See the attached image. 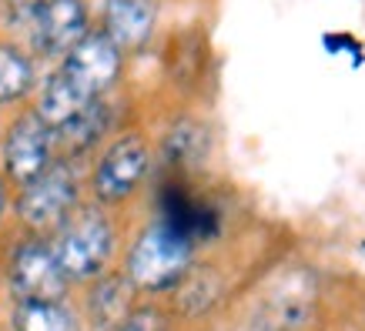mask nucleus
I'll return each mask as SVG.
<instances>
[{"label": "nucleus", "instance_id": "obj_1", "mask_svg": "<svg viewBox=\"0 0 365 331\" xmlns=\"http://www.w3.org/2000/svg\"><path fill=\"white\" fill-rule=\"evenodd\" d=\"M191 268V241L171 221L151 224L128 254V278L141 291L175 288Z\"/></svg>", "mask_w": 365, "mask_h": 331}, {"label": "nucleus", "instance_id": "obj_2", "mask_svg": "<svg viewBox=\"0 0 365 331\" xmlns=\"http://www.w3.org/2000/svg\"><path fill=\"white\" fill-rule=\"evenodd\" d=\"M57 238L51 241L57 265L64 268L67 278H94L104 271L114 248L111 221L94 208L71 211L54 228Z\"/></svg>", "mask_w": 365, "mask_h": 331}, {"label": "nucleus", "instance_id": "obj_3", "mask_svg": "<svg viewBox=\"0 0 365 331\" xmlns=\"http://www.w3.org/2000/svg\"><path fill=\"white\" fill-rule=\"evenodd\" d=\"M78 208V174L67 161H51L47 171L21 184L17 214L34 231H54Z\"/></svg>", "mask_w": 365, "mask_h": 331}, {"label": "nucleus", "instance_id": "obj_4", "mask_svg": "<svg viewBox=\"0 0 365 331\" xmlns=\"http://www.w3.org/2000/svg\"><path fill=\"white\" fill-rule=\"evenodd\" d=\"M121 61H124V54L111 44L108 33L88 31L78 44L61 57L57 70L94 100V98H104L114 88V80L121 78Z\"/></svg>", "mask_w": 365, "mask_h": 331}, {"label": "nucleus", "instance_id": "obj_5", "mask_svg": "<svg viewBox=\"0 0 365 331\" xmlns=\"http://www.w3.org/2000/svg\"><path fill=\"white\" fill-rule=\"evenodd\" d=\"M54 127L37 114L27 110L4 134V171L14 184H27L47 171L54 161Z\"/></svg>", "mask_w": 365, "mask_h": 331}, {"label": "nucleus", "instance_id": "obj_6", "mask_svg": "<svg viewBox=\"0 0 365 331\" xmlns=\"http://www.w3.org/2000/svg\"><path fill=\"white\" fill-rule=\"evenodd\" d=\"M151 167V147L144 137L138 134H128V137H118V141L101 154L98 167H94V194H98L104 204H114V201L131 198L138 184L144 181Z\"/></svg>", "mask_w": 365, "mask_h": 331}, {"label": "nucleus", "instance_id": "obj_7", "mask_svg": "<svg viewBox=\"0 0 365 331\" xmlns=\"http://www.w3.org/2000/svg\"><path fill=\"white\" fill-rule=\"evenodd\" d=\"M11 288L14 298L27 305V301H61L67 291V275L57 265L51 244L27 241L17 248L11 261Z\"/></svg>", "mask_w": 365, "mask_h": 331}, {"label": "nucleus", "instance_id": "obj_8", "mask_svg": "<svg viewBox=\"0 0 365 331\" xmlns=\"http://www.w3.org/2000/svg\"><path fill=\"white\" fill-rule=\"evenodd\" d=\"M91 31V14L81 0H47L27 23L31 47L41 57H64Z\"/></svg>", "mask_w": 365, "mask_h": 331}, {"label": "nucleus", "instance_id": "obj_9", "mask_svg": "<svg viewBox=\"0 0 365 331\" xmlns=\"http://www.w3.org/2000/svg\"><path fill=\"white\" fill-rule=\"evenodd\" d=\"M155 21H158L155 0H111L108 11L101 14L104 33L111 37V44L121 54L141 51L151 41V33H155Z\"/></svg>", "mask_w": 365, "mask_h": 331}, {"label": "nucleus", "instance_id": "obj_10", "mask_svg": "<svg viewBox=\"0 0 365 331\" xmlns=\"http://www.w3.org/2000/svg\"><path fill=\"white\" fill-rule=\"evenodd\" d=\"M108 124H111V110H108V104L101 98H94L81 114H74L71 121L54 127V154L74 157V154L91 151L104 137Z\"/></svg>", "mask_w": 365, "mask_h": 331}, {"label": "nucleus", "instance_id": "obj_11", "mask_svg": "<svg viewBox=\"0 0 365 331\" xmlns=\"http://www.w3.org/2000/svg\"><path fill=\"white\" fill-rule=\"evenodd\" d=\"M312 301H315V281L312 275H295L285 281V288H278V295H272L265 308V321L275 331H292L305 325L312 315Z\"/></svg>", "mask_w": 365, "mask_h": 331}, {"label": "nucleus", "instance_id": "obj_12", "mask_svg": "<svg viewBox=\"0 0 365 331\" xmlns=\"http://www.w3.org/2000/svg\"><path fill=\"white\" fill-rule=\"evenodd\" d=\"M88 104H91L88 94H84L78 84H71L61 70H54V74L44 80V88H41V104H37V114H41L51 127H61V124L71 121L74 114H81Z\"/></svg>", "mask_w": 365, "mask_h": 331}, {"label": "nucleus", "instance_id": "obj_13", "mask_svg": "<svg viewBox=\"0 0 365 331\" xmlns=\"http://www.w3.org/2000/svg\"><path fill=\"white\" fill-rule=\"evenodd\" d=\"M131 298H134V285L128 275H111L104 278L94 295H91V318L98 328H121L124 318L131 315Z\"/></svg>", "mask_w": 365, "mask_h": 331}, {"label": "nucleus", "instance_id": "obj_14", "mask_svg": "<svg viewBox=\"0 0 365 331\" xmlns=\"http://www.w3.org/2000/svg\"><path fill=\"white\" fill-rule=\"evenodd\" d=\"M34 88V64L21 47L0 44V104H14Z\"/></svg>", "mask_w": 365, "mask_h": 331}, {"label": "nucleus", "instance_id": "obj_15", "mask_svg": "<svg viewBox=\"0 0 365 331\" xmlns=\"http://www.w3.org/2000/svg\"><path fill=\"white\" fill-rule=\"evenodd\" d=\"M208 154V131L198 121H178L165 137V157L171 164H198Z\"/></svg>", "mask_w": 365, "mask_h": 331}, {"label": "nucleus", "instance_id": "obj_16", "mask_svg": "<svg viewBox=\"0 0 365 331\" xmlns=\"http://www.w3.org/2000/svg\"><path fill=\"white\" fill-rule=\"evenodd\" d=\"M14 325H17V331H78L74 315L61 301H27V305H17Z\"/></svg>", "mask_w": 365, "mask_h": 331}, {"label": "nucleus", "instance_id": "obj_17", "mask_svg": "<svg viewBox=\"0 0 365 331\" xmlns=\"http://www.w3.org/2000/svg\"><path fill=\"white\" fill-rule=\"evenodd\" d=\"M44 4L47 0H7V17H11L14 27H27Z\"/></svg>", "mask_w": 365, "mask_h": 331}, {"label": "nucleus", "instance_id": "obj_18", "mask_svg": "<svg viewBox=\"0 0 365 331\" xmlns=\"http://www.w3.org/2000/svg\"><path fill=\"white\" fill-rule=\"evenodd\" d=\"M114 331H161V318H158V311L141 308V311H131L121 328H114Z\"/></svg>", "mask_w": 365, "mask_h": 331}, {"label": "nucleus", "instance_id": "obj_19", "mask_svg": "<svg viewBox=\"0 0 365 331\" xmlns=\"http://www.w3.org/2000/svg\"><path fill=\"white\" fill-rule=\"evenodd\" d=\"M81 4H84V11H88L91 17H101V14L108 11V4H111V0H81Z\"/></svg>", "mask_w": 365, "mask_h": 331}, {"label": "nucleus", "instance_id": "obj_20", "mask_svg": "<svg viewBox=\"0 0 365 331\" xmlns=\"http://www.w3.org/2000/svg\"><path fill=\"white\" fill-rule=\"evenodd\" d=\"M4 204H7V194H4V184H0V214H4Z\"/></svg>", "mask_w": 365, "mask_h": 331}]
</instances>
